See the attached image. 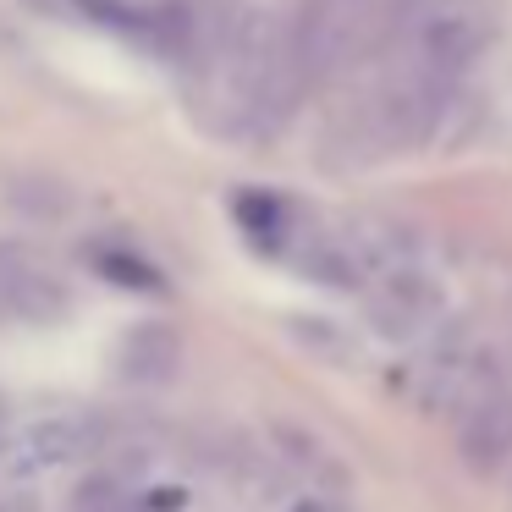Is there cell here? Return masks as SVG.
I'll return each mask as SVG.
<instances>
[{
  "mask_svg": "<svg viewBox=\"0 0 512 512\" xmlns=\"http://www.w3.org/2000/svg\"><path fill=\"white\" fill-rule=\"evenodd\" d=\"M298 512H325V507H298Z\"/></svg>",
  "mask_w": 512,
  "mask_h": 512,
  "instance_id": "cell-8",
  "label": "cell"
},
{
  "mask_svg": "<svg viewBox=\"0 0 512 512\" xmlns=\"http://www.w3.org/2000/svg\"><path fill=\"white\" fill-rule=\"evenodd\" d=\"M457 452L468 457L474 474H501V463H507V452H512V424L501 419L496 408L463 413V424H457Z\"/></svg>",
  "mask_w": 512,
  "mask_h": 512,
  "instance_id": "cell-4",
  "label": "cell"
},
{
  "mask_svg": "<svg viewBox=\"0 0 512 512\" xmlns=\"http://www.w3.org/2000/svg\"><path fill=\"white\" fill-rule=\"evenodd\" d=\"M94 441H100V435H94L89 419H78V413H50V419H34V424L6 435L0 468L12 479H34V474H50V468L78 463Z\"/></svg>",
  "mask_w": 512,
  "mask_h": 512,
  "instance_id": "cell-1",
  "label": "cell"
},
{
  "mask_svg": "<svg viewBox=\"0 0 512 512\" xmlns=\"http://www.w3.org/2000/svg\"><path fill=\"white\" fill-rule=\"evenodd\" d=\"M479 45H485V28H479L474 12H430L408 34V67L430 72V78H446V72H457Z\"/></svg>",
  "mask_w": 512,
  "mask_h": 512,
  "instance_id": "cell-2",
  "label": "cell"
},
{
  "mask_svg": "<svg viewBox=\"0 0 512 512\" xmlns=\"http://www.w3.org/2000/svg\"><path fill=\"white\" fill-rule=\"evenodd\" d=\"M72 512H127V485L122 474H94L78 485L72 496Z\"/></svg>",
  "mask_w": 512,
  "mask_h": 512,
  "instance_id": "cell-7",
  "label": "cell"
},
{
  "mask_svg": "<svg viewBox=\"0 0 512 512\" xmlns=\"http://www.w3.org/2000/svg\"><path fill=\"white\" fill-rule=\"evenodd\" d=\"M182 364V336L160 320H144L122 336V353H116V369H122L127 386H166Z\"/></svg>",
  "mask_w": 512,
  "mask_h": 512,
  "instance_id": "cell-3",
  "label": "cell"
},
{
  "mask_svg": "<svg viewBox=\"0 0 512 512\" xmlns=\"http://www.w3.org/2000/svg\"><path fill=\"white\" fill-rule=\"evenodd\" d=\"M237 221H243L259 243H276V237L287 232V204H281V199H259V193H243V199H237Z\"/></svg>",
  "mask_w": 512,
  "mask_h": 512,
  "instance_id": "cell-5",
  "label": "cell"
},
{
  "mask_svg": "<svg viewBox=\"0 0 512 512\" xmlns=\"http://www.w3.org/2000/svg\"><path fill=\"white\" fill-rule=\"evenodd\" d=\"M94 270L111 281H122V287H138V292H160V276L155 265H144V259L122 254V248H105V254H94Z\"/></svg>",
  "mask_w": 512,
  "mask_h": 512,
  "instance_id": "cell-6",
  "label": "cell"
}]
</instances>
